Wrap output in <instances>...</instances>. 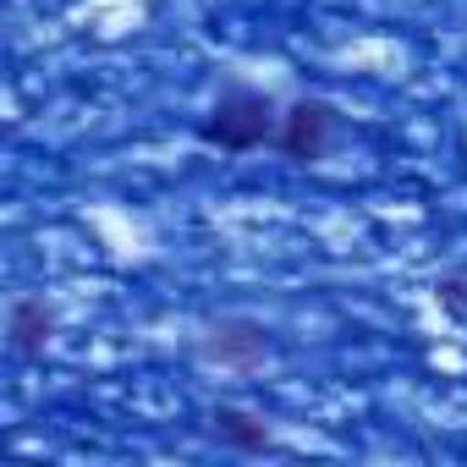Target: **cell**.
I'll list each match as a JSON object with an SVG mask.
<instances>
[{"mask_svg": "<svg viewBox=\"0 0 467 467\" xmlns=\"http://www.w3.org/2000/svg\"><path fill=\"white\" fill-rule=\"evenodd\" d=\"M275 132H281V105L254 83H225L214 94V105L198 116V143H209L220 154H254V149L275 143Z\"/></svg>", "mask_w": 467, "mask_h": 467, "instance_id": "obj_1", "label": "cell"}, {"mask_svg": "<svg viewBox=\"0 0 467 467\" xmlns=\"http://www.w3.org/2000/svg\"><path fill=\"white\" fill-rule=\"evenodd\" d=\"M336 132H341V110L319 94H303L281 110V132H275V149L297 165H319L330 149H336Z\"/></svg>", "mask_w": 467, "mask_h": 467, "instance_id": "obj_2", "label": "cell"}, {"mask_svg": "<svg viewBox=\"0 0 467 467\" xmlns=\"http://www.w3.org/2000/svg\"><path fill=\"white\" fill-rule=\"evenodd\" d=\"M198 352L214 363V368H231V374H254L270 363V330L259 319H243V314H231V319H214L198 341Z\"/></svg>", "mask_w": 467, "mask_h": 467, "instance_id": "obj_3", "label": "cell"}, {"mask_svg": "<svg viewBox=\"0 0 467 467\" xmlns=\"http://www.w3.org/2000/svg\"><path fill=\"white\" fill-rule=\"evenodd\" d=\"M50 336H56V314L45 308V297H17L12 314H6V341H12V352H17V358H45Z\"/></svg>", "mask_w": 467, "mask_h": 467, "instance_id": "obj_4", "label": "cell"}, {"mask_svg": "<svg viewBox=\"0 0 467 467\" xmlns=\"http://www.w3.org/2000/svg\"><path fill=\"white\" fill-rule=\"evenodd\" d=\"M209 434H214L220 445H231V451H248V456H259V451L275 445V440H270V423H265L259 412L231 407V401H220V407L209 412Z\"/></svg>", "mask_w": 467, "mask_h": 467, "instance_id": "obj_5", "label": "cell"}]
</instances>
